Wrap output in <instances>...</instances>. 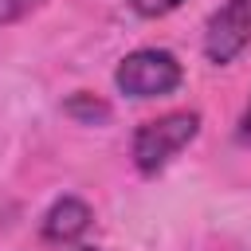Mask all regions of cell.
Wrapping results in <instances>:
<instances>
[{
	"mask_svg": "<svg viewBox=\"0 0 251 251\" xmlns=\"http://www.w3.org/2000/svg\"><path fill=\"white\" fill-rule=\"evenodd\" d=\"M200 133V114L196 110H173L161 114L145 126H137L133 133V165L141 176H157L192 137Z\"/></svg>",
	"mask_w": 251,
	"mask_h": 251,
	"instance_id": "6da1fadb",
	"label": "cell"
},
{
	"mask_svg": "<svg viewBox=\"0 0 251 251\" xmlns=\"http://www.w3.org/2000/svg\"><path fill=\"white\" fill-rule=\"evenodd\" d=\"M184 71L176 63L173 51L165 47H141V51H129L118 71H114V82L122 94L129 98H161V94H173L180 86Z\"/></svg>",
	"mask_w": 251,
	"mask_h": 251,
	"instance_id": "7a4b0ae2",
	"label": "cell"
},
{
	"mask_svg": "<svg viewBox=\"0 0 251 251\" xmlns=\"http://www.w3.org/2000/svg\"><path fill=\"white\" fill-rule=\"evenodd\" d=\"M251 43V0H224L204 27V55L212 63H231Z\"/></svg>",
	"mask_w": 251,
	"mask_h": 251,
	"instance_id": "3957f363",
	"label": "cell"
},
{
	"mask_svg": "<svg viewBox=\"0 0 251 251\" xmlns=\"http://www.w3.org/2000/svg\"><path fill=\"white\" fill-rule=\"evenodd\" d=\"M90 220H94V212H90L86 200L63 196V200H55V204L47 208V216H43V224H39V235H43L47 243H75V239L86 235Z\"/></svg>",
	"mask_w": 251,
	"mask_h": 251,
	"instance_id": "277c9868",
	"label": "cell"
},
{
	"mask_svg": "<svg viewBox=\"0 0 251 251\" xmlns=\"http://www.w3.org/2000/svg\"><path fill=\"white\" fill-rule=\"evenodd\" d=\"M63 110H67L71 118L86 122V126H102V122H110V106H106L102 98L86 94V90H78L75 98H67V102H63Z\"/></svg>",
	"mask_w": 251,
	"mask_h": 251,
	"instance_id": "5b68a950",
	"label": "cell"
},
{
	"mask_svg": "<svg viewBox=\"0 0 251 251\" xmlns=\"http://www.w3.org/2000/svg\"><path fill=\"white\" fill-rule=\"evenodd\" d=\"M184 0H129V8L137 12V16H145V20H157V16H169V12H176Z\"/></svg>",
	"mask_w": 251,
	"mask_h": 251,
	"instance_id": "8992f818",
	"label": "cell"
},
{
	"mask_svg": "<svg viewBox=\"0 0 251 251\" xmlns=\"http://www.w3.org/2000/svg\"><path fill=\"white\" fill-rule=\"evenodd\" d=\"M43 0H0V27H8V24H16V20H24L27 12H35Z\"/></svg>",
	"mask_w": 251,
	"mask_h": 251,
	"instance_id": "52a82bcc",
	"label": "cell"
},
{
	"mask_svg": "<svg viewBox=\"0 0 251 251\" xmlns=\"http://www.w3.org/2000/svg\"><path fill=\"white\" fill-rule=\"evenodd\" d=\"M235 137H239L243 145H251V102H247V110H243V118H239V129H235Z\"/></svg>",
	"mask_w": 251,
	"mask_h": 251,
	"instance_id": "ba28073f",
	"label": "cell"
},
{
	"mask_svg": "<svg viewBox=\"0 0 251 251\" xmlns=\"http://www.w3.org/2000/svg\"><path fill=\"white\" fill-rule=\"evenodd\" d=\"M78 251H94V247H78Z\"/></svg>",
	"mask_w": 251,
	"mask_h": 251,
	"instance_id": "9c48e42d",
	"label": "cell"
}]
</instances>
